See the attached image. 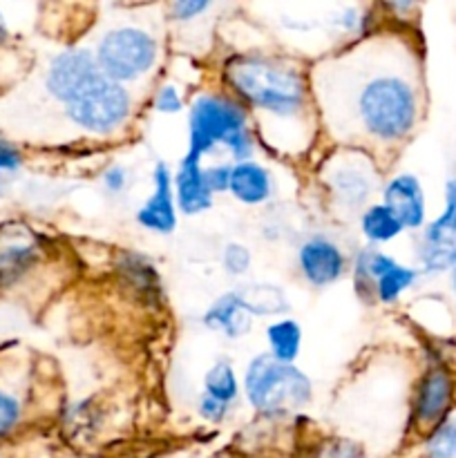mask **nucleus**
I'll list each match as a JSON object with an SVG mask.
<instances>
[{"instance_id":"f257e3e1","label":"nucleus","mask_w":456,"mask_h":458,"mask_svg":"<svg viewBox=\"0 0 456 458\" xmlns=\"http://www.w3.org/2000/svg\"><path fill=\"white\" fill-rule=\"evenodd\" d=\"M351 81L338 97L347 106V123L356 125L367 141L393 146L410 137L420 121V88L407 61L387 56H351ZM340 81V79H338Z\"/></svg>"},{"instance_id":"f03ea898","label":"nucleus","mask_w":456,"mask_h":458,"mask_svg":"<svg viewBox=\"0 0 456 458\" xmlns=\"http://www.w3.org/2000/svg\"><path fill=\"white\" fill-rule=\"evenodd\" d=\"M231 97L266 119L298 123L308 110V83L289 58L275 54H237L224 67Z\"/></svg>"},{"instance_id":"7ed1b4c3","label":"nucleus","mask_w":456,"mask_h":458,"mask_svg":"<svg viewBox=\"0 0 456 458\" xmlns=\"http://www.w3.org/2000/svg\"><path fill=\"white\" fill-rule=\"evenodd\" d=\"M226 148L235 164L250 161L255 150L249 110L231 94H199L188 114L186 159L201 161L215 148Z\"/></svg>"},{"instance_id":"20e7f679","label":"nucleus","mask_w":456,"mask_h":458,"mask_svg":"<svg viewBox=\"0 0 456 458\" xmlns=\"http://www.w3.org/2000/svg\"><path fill=\"white\" fill-rule=\"evenodd\" d=\"M244 394L258 414L280 419L311 403L313 385L295 365H284L268 353H259L244 371Z\"/></svg>"},{"instance_id":"39448f33","label":"nucleus","mask_w":456,"mask_h":458,"mask_svg":"<svg viewBox=\"0 0 456 458\" xmlns=\"http://www.w3.org/2000/svg\"><path fill=\"white\" fill-rule=\"evenodd\" d=\"M97 63L107 79L116 83L141 79L155 67L159 47L150 31L134 25L114 27L97 45Z\"/></svg>"},{"instance_id":"423d86ee","label":"nucleus","mask_w":456,"mask_h":458,"mask_svg":"<svg viewBox=\"0 0 456 458\" xmlns=\"http://www.w3.org/2000/svg\"><path fill=\"white\" fill-rule=\"evenodd\" d=\"M130 112H132L130 92L107 76L65 106L67 119L92 134L116 132L130 119Z\"/></svg>"},{"instance_id":"0eeeda50","label":"nucleus","mask_w":456,"mask_h":458,"mask_svg":"<svg viewBox=\"0 0 456 458\" xmlns=\"http://www.w3.org/2000/svg\"><path fill=\"white\" fill-rule=\"evenodd\" d=\"M103 76L106 74L101 72L92 52L72 47L52 58L47 74H45V88L58 103L70 106L92 85H97Z\"/></svg>"},{"instance_id":"6e6552de","label":"nucleus","mask_w":456,"mask_h":458,"mask_svg":"<svg viewBox=\"0 0 456 458\" xmlns=\"http://www.w3.org/2000/svg\"><path fill=\"white\" fill-rule=\"evenodd\" d=\"M325 183L335 206L344 210H358L367 206L376 191L378 174L374 164L362 155H338L325 170Z\"/></svg>"},{"instance_id":"1a4fd4ad","label":"nucleus","mask_w":456,"mask_h":458,"mask_svg":"<svg viewBox=\"0 0 456 458\" xmlns=\"http://www.w3.org/2000/svg\"><path fill=\"white\" fill-rule=\"evenodd\" d=\"M456 398V378L445 365H434L425 371L416 387L414 423L423 432H434L447 416H452Z\"/></svg>"},{"instance_id":"9d476101","label":"nucleus","mask_w":456,"mask_h":458,"mask_svg":"<svg viewBox=\"0 0 456 458\" xmlns=\"http://www.w3.org/2000/svg\"><path fill=\"white\" fill-rule=\"evenodd\" d=\"M383 204L392 210L405 231H423L427 226V199L416 174L401 173L383 188Z\"/></svg>"},{"instance_id":"9b49d317","label":"nucleus","mask_w":456,"mask_h":458,"mask_svg":"<svg viewBox=\"0 0 456 458\" xmlns=\"http://www.w3.org/2000/svg\"><path fill=\"white\" fill-rule=\"evenodd\" d=\"M298 267L308 284L325 289L344 276L347 258L335 242L326 237H311L298 249Z\"/></svg>"},{"instance_id":"f8f14e48","label":"nucleus","mask_w":456,"mask_h":458,"mask_svg":"<svg viewBox=\"0 0 456 458\" xmlns=\"http://www.w3.org/2000/svg\"><path fill=\"white\" fill-rule=\"evenodd\" d=\"M152 183H155V188H152L150 197L137 210V222L146 231L170 235L177 228V201H174L173 174H170L168 165L161 164V161L155 165Z\"/></svg>"},{"instance_id":"ddd939ff","label":"nucleus","mask_w":456,"mask_h":458,"mask_svg":"<svg viewBox=\"0 0 456 458\" xmlns=\"http://www.w3.org/2000/svg\"><path fill=\"white\" fill-rule=\"evenodd\" d=\"M174 201L183 215H199L213 206V192L204 182V165L183 157L174 173Z\"/></svg>"},{"instance_id":"4468645a","label":"nucleus","mask_w":456,"mask_h":458,"mask_svg":"<svg viewBox=\"0 0 456 458\" xmlns=\"http://www.w3.org/2000/svg\"><path fill=\"white\" fill-rule=\"evenodd\" d=\"M204 327L217 331V334L226 335L231 340L244 338L253 329V316L244 309L241 300L237 298L235 291L224 293L222 298L215 300L208 309H206L204 318H201Z\"/></svg>"},{"instance_id":"2eb2a0df","label":"nucleus","mask_w":456,"mask_h":458,"mask_svg":"<svg viewBox=\"0 0 456 458\" xmlns=\"http://www.w3.org/2000/svg\"><path fill=\"white\" fill-rule=\"evenodd\" d=\"M228 192H231L240 204H246V206L264 204L273 192L271 173H268L262 164H258V161L253 159L232 164Z\"/></svg>"},{"instance_id":"dca6fc26","label":"nucleus","mask_w":456,"mask_h":458,"mask_svg":"<svg viewBox=\"0 0 456 458\" xmlns=\"http://www.w3.org/2000/svg\"><path fill=\"white\" fill-rule=\"evenodd\" d=\"M416 255L423 273H450L456 267V235L436 231L427 224L420 233Z\"/></svg>"},{"instance_id":"f3484780","label":"nucleus","mask_w":456,"mask_h":458,"mask_svg":"<svg viewBox=\"0 0 456 458\" xmlns=\"http://www.w3.org/2000/svg\"><path fill=\"white\" fill-rule=\"evenodd\" d=\"M268 356L284 365H293L302 349V327L291 318L273 322L266 329Z\"/></svg>"},{"instance_id":"a211bd4d","label":"nucleus","mask_w":456,"mask_h":458,"mask_svg":"<svg viewBox=\"0 0 456 458\" xmlns=\"http://www.w3.org/2000/svg\"><path fill=\"white\" fill-rule=\"evenodd\" d=\"M360 231L371 244H389V242L398 240L405 228L398 222L396 215L380 201V204H371L362 210Z\"/></svg>"},{"instance_id":"6ab92c4d","label":"nucleus","mask_w":456,"mask_h":458,"mask_svg":"<svg viewBox=\"0 0 456 458\" xmlns=\"http://www.w3.org/2000/svg\"><path fill=\"white\" fill-rule=\"evenodd\" d=\"M235 293L250 316H280L289 309L284 291L275 284H249Z\"/></svg>"},{"instance_id":"aec40b11","label":"nucleus","mask_w":456,"mask_h":458,"mask_svg":"<svg viewBox=\"0 0 456 458\" xmlns=\"http://www.w3.org/2000/svg\"><path fill=\"white\" fill-rule=\"evenodd\" d=\"M420 271L414 267H405L401 262H393L378 280L374 282V298L380 304H393L402 298V293L416 286Z\"/></svg>"},{"instance_id":"412c9836","label":"nucleus","mask_w":456,"mask_h":458,"mask_svg":"<svg viewBox=\"0 0 456 458\" xmlns=\"http://www.w3.org/2000/svg\"><path fill=\"white\" fill-rule=\"evenodd\" d=\"M204 394L228 407L237 401V396H240V383H237L235 369H232L231 362L219 360L210 367L208 374L204 376Z\"/></svg>"},{"instance_id":"4be33fe9","label":"nucleus","mask_w":456,"mask_h":458,"mask_svg":"<svg viewBox=\"0 0 456 458\" xmlns=\"http://www.w3.org/2000/svg\"><path fill=\"white\" fill-rule=\"evenodd\" d=\"M36 249L31 244H27V242H3V244H0V284L13 280V277L21 276L22 271H27V267L31 264Z\"/></svg>"},{"instance_id":"5701e85b","label":"nucleus","mask_w":456,"mask_h":458,"mask_svg":"<svg viewBox=\"0 0 456 458\" xmlns=\"http://www.w3.org/2000/svg\"><path fill=\"white\" fill-rule=\"evenodd\" d=\"M423 458H456V414L447 416L434 432L427 434Z\"/></svg>"},{"instance_id":"b1692460","label":"nucleus","mask_w":456,"mask_h":458,"mask_svg":"<svg viewBox=\"0 0 456 458\" xmlns=\"http://www.w3.org/2000/svg\"><path fill=\"white\" fill-rule=\"evenodd\" d=\"M22 420V403L16 394L0 387V441L12 437Z\"/></svg>"},{"instance_id":"393cba45","label":"nucleus","mask_w":456,"mask_h":458,"mask_svg":"<svg viewBox=\"0 0 456 458\" xmlns=\"http://www.w3.org/2000/svg\"><path fill=\"white\" fill-rule=\"evenodd\" d=\"M429 226L436 228L441 233H450L456 235V174L447 179L445 183V206H443V213L438 215L434 222H429Z\"/></svg>"},{"instance_id":"a878e982","label":"nucleus","mask_w":456,"mask_h":458,"mask_svg":"<svg viewBox=\"0 0 456 458\" xmlns=\"http://www.w3.org/2000/svg\"><path fill=\"white\" fill-rule=\"evenodd\" d=\"M222 262L228 276H235V277L244 276L250 267V250L246 249L244 244L231 242V244H226V249H224Z\"/></svg>"},{"instance_id":"bb28decb","label":"nucleus","mask_w":456,"mask_h":458,"mask_svg":"<svg viewBox=\"0 0 456 458\" xmlns=\"http://www.w3.org/2000/svg\"><path fill=\"white\" fill-rule=\"evenodd\" d=\"M231 170L232 164L224 161V164H213L210 168H204V182L210 188V192H226L228 183H231Z\"/></svg>"},{"instance_id":"cd10ccee","label":"nucleus","mask_w":456,"mask_h":458,"mask_svg":"<svg viewBox=\"0 0 456 458\" xmlns=\"http://www.w3.org/2000/svg\"><path fill=\"white\" fill-rule=\"evenodd\" d=\"M183 107V98H182V92H179L177 85H164V88H159V92H156L155 97V110L161 112V114H174V112H179Z\"/></svg>"},{"instance_id":"c85d7f7f","label":"nucleus","mask_w":456,"mask_h":458,"mask_svg":"<svg viewBox=\"0 0 456 458\" xmlns=\"http://www.w3.org/2000/svg\"><path fill=\"white\" fill-rule=\"evenodd\" d=\"M22 165V152L13 143L0 139V173H16Z\"/></svg>"},{"instance_id":"c756f323","label":"nucleus","mask_w":456,"mask_h":458,"mask_svg":"<svg viewBox=\"0 0 456 458\" xmlns=\"http://www.w3.org/2000/svg\"><path fill=\"white\" fill-rule=\"evenodd\" d=\"M199 416L201 419H206L208 423H222L224 419H226V411H228V405H224V403L215 401V398L210 396H201L199 398Z\"/></svg>"},{"instance_id":"7c9ffc66","label":"nucleus","mask_w":456,"mask_h":458,"mask_svg":"<svg viewBox=\"0 0 456 458\" xmlns=\"http://www.w3.org/2000/svg\"><path fill=\"white\" fill-rule=\"evenodd\" d=\"M210 7V3H204V0H183V3L173 4V13L177 16V21L186 22L197 18L199 13H204L206 9Z\"/></svg>"},{"instance_id":"2f4dec72","label":"nucleus","mask_w":456,"mask_h":458,"mask_svg":"<svg viewBox=\"0 0 456 458\" xmlns=\"http://www.w3.org/2000/svg\"><path fill=\"white\" fill-rule=\"evenodd\" d=\"M103 186L110 192H121L128 186V173H125L123 165H112L103 173Z\"/></svg>"},{"instance_id":"473e14b6","label":"nucleus","mask_w":456,"mask_h":458,"mask_svg":"<svg viewBox=\"0 0 456 458\" xmlns=\"http://www.w3.org/2000/svg\"><path fill=\"white\" fill-rule=\"evenodd\" d=\"M450 286H452V291L456 293V267L450 271Z\"/></svg>"}]
</instances>
